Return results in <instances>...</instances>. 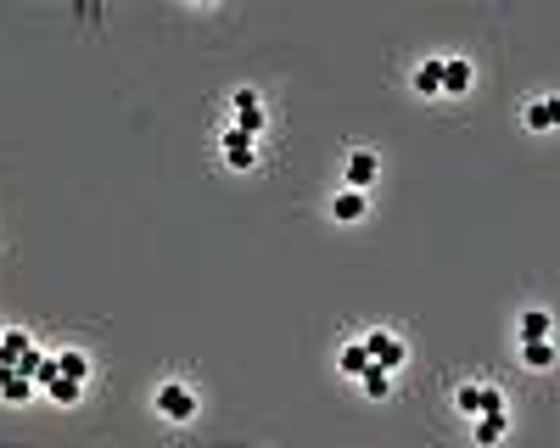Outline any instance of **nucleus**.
Returning <instances> with one entry per match:
<instances>
[{
  "label": "nucleus",
  "mask_w": 560,
  "mask_h": 448,
  "mask_svg": "<svg viewBox=\"0 0 560 448\" xmlns=\"http://www.w3.org/2000/svg\"><path fill=\"white\" fill-rule=\"evenodd\" d=\"M157 414H162V421H174V426H185L191 421V414H196V393L185 387V381H169V387H157Z\"/></svg>",
  "instance_id": "f257e3e1"
},
{
  "label": "nucleus",
  "mask_w": 560,
  "mask_h": 448,
  "mask_svg": "<svg viewBox=\"0 0 560 448\" xmlns=\"http://www.w3.org/2000/svg\"><path fill=\"white\" fill-rule=\"evenodd\" d=\"M365 347H370V359H376L381 370H392V375H398V370H404V359H409L398 331H370V336H365Z\"/></svg>",
  "instance_id": "f03ea898"
},
{
  "label": "nucleus",
  "mask_w": 560,
  "mask_h": 448,
  "mask_svg": "<svg viewBox=\"0 0 560 448\" xmlns=\"http://www.w3.org/2000/svg\"><path fill=\"white\" fill-rule=\"evenodd\" d=\"M224 169H236V174L258 169V146H252V135H247V130H236V123L224 130Z\"/></svg>",
  "instance_id": "7ed1b4c3"
},
{
  "label": "nucleus",
  "mask_w": 560,
  "mask_h": 448,
  "mask_svg": "<svg viewBox=\"0 0 560 448\" xmlns=\"http://www.w3.org/2000/svg\"><path fill=\"white\" fill-rule=\"evenodd\" d=\"M40 393V381L34 375H23L12 359H0V404H28Z\"/></svg>",
  "instance_id": "20e7f679"
},
{
  "label": "nucleus",
  "mask_w": 560,
  "mask_h": 448,
  "mask_svg": "<svg viewBox=\"0 0 560 448\" xmlns=\"http://www.w3.org/2000/svg\"><path fill=\"white\" fill-rule=\"evenodd\" d=\"M365 208H370V202H365V190H359V185H342L337 197H331V219H337V224H359V219H365Z\"/></svg>",
  "instance_id": "39448f33"
},
{
  "label": "nucleus",
  "mask_w": 560,
  "mask_h": 448,
  "mask_svg": "<svg viewBox=\"0 0 560 448\" xmlns=\"http://www.w3.org/2000/svg\"><path fill=\"white\" fill-rule=\"evenodd\" d=\"M471 79H476V68L466 56H443V95H466Z\"/></svg>",
  "instance_id": "423d86ee"
},
{
  "label": "nucleus",
  "mask_w": 560,
  "mask_h": 448,
  "mask_svg": "<svg viewBox=\"0 0 560 448\" xmlns=\"http://www.w3.org/2000/svg\"><path fill=\"white\" fill-rule=\"evenodd\" d=\"M526 130H533V135H549L555 130V118H560V107H555V95H538V102H526Z\"/></svg>",
  "instance_id": "0eeeda50"
},
{
  "label": "nucleus",
  "mask_w": 560,
  "mask_h": 448,
  "mask_svg": "<svg viewBox=\"0 0 560 448\" xmlns=\"http://www.w3.org/2000/svg\"><path fill=\"white\" fill-rule=\"evenodd\" d=\"M376 174H381L376 151H353V157H348V174H342V180H348V185H359V190H370V185H376Z\"/></svg>",
  "instance_id": "6e6552de"
},
{
  "label": "nucleus",
  "mask_w": 560,
  "mask_h": 448,
  "mask_svg": "<svg viewBox=\"0 0 560 448\" xmlns=\"http://www.w3.org/2000/svg\"><path fill=\"white\" fill-rule=\"evenodd\" d=\"M370 365H376V359H370V347H365V336H359V342H348L342 354H337V370H342L348 381H359V375H365Z\"/></svg>",
  "instance_id": "1a4fd4ad"
},
{
  "label": "nucleus",
  "mask_w": 560,
  "mask_h": 448,
  "mask_svg": "<svg viewBox=\"0 0 560 448\" xmlns=\"http://www.w3.org/2000/svg\"><path fill=\"white\" fill-rule=\"evenodd\" d=\"M409 84H415V95H443V56H426Z\"/></svg>",
  "instance_id": "9d476101"
},
{
  "label": "nucleus",
  "mask_w": 560,
  "mask_h": 448,
  "mask_svg": "<svg viewBox=\"0 0 560 448\" xmlns=\"http://www.w3.org/2000/svg\"><path fill=\"white\" fill-rule=\"evenodd\" d=\"M471 421H476V443H499L510 432V414L505 409H482V414H471Z\"/></svg>",
  "instance_id": "9b49d317"
},
{
  "label": "nucleus",
  "mask_w": 560,
  "mask_h": 448,
  "mask_svg": "<svg viewBox=\"0 0 560 448\" xmlns=\"http://www.w3.org/2000/svg\"><path fill=\"white\" fill-rule=\"evenodd\" d=\"M84 387H90V381H74V375H56V381H45L40 393H45L51 404H79V398H84Z\"/></svg>",
  "instance_id": "f8f14e48"
},
{
  "label": "nucleus",
  "mask_w": 560,
  "mask_h": 448,
  "mask_svg": "<svg viewBox=\"0 0 560 448\" xmlns=\"http://www.w3.org/2000/svg\"><path fill=\"white\" fill-rule=\"evenodd\" d=\"M521 365H526V370H549V365H555V342H549V336L521 342Z\"/></svg>",
  "instance_id": "ddd939ff"
},
{
  "label": "nucleus",
  "mask_w": 560,
  "mask_h": 448,
  "mask_svg": "<svg viewBox=\"0 0 560 448\" xmlns=\"http://www.w3.org/2000/svg\"><path fill=\"white\" fill-rule=\"evenodd\" d=\"M454 409H459V414H482V409H487V387L459 381V387H454Z\"/></svg>",
  "instance_id": "4468645a"
},
{
  "label": "nucleus",
  "mask_w": 560,
  "mask_h": 448,
  "mask_svg": "<svg viewBox=\"0 0 560 448\" xmlns=\"http://www.w3.org/2000/svg\"><path fill=\"white\" fill-rule=\"evenodd\" d=\"M549 331H555V314H544V308L521 314V326H516V336H521V342H533V336H549Z\"/></svg>",
  "instance_id": "2eb2a0df"
},
{
  "label": "nucleus",
  "mask_w": 560,
  "mask_h": 448,
  "mask_svg": "<svg viewBox=\"0 0 560 448\" xmlns=\"http://www.w3.org/2000/svg\"><path fill=\"white\" fill-rule=\"evenodd\" d=\"M359 387H365V398H392V370L370 365L365 375H359Z\"/></svg>",
  "instance_id": "dca6fc26"
},
{
  "label": "nucleus",
  "mask_w": 560,
  "mask_h": 448,
  "mask_svg": "<svg viewBox=\"0 0 560 448\" xmlns=\"http://www.w3.org/2000/svg\"><path fill=\"white\" fill-rule=\"evenodd\" d=\"M28 347H34V336H28V331H0V359H12V365H17Z\"/></svg>",
  "instance_id": "f3484780"
},
{
  "label": "nucleus",
  "mask_w": 560,
  "mask_h": 448,
  "mask_svg": "<svg viewBox=\"0 0 560 448\" xmlns=\"http://www.w3.org/2000/svg\"><path fill=\"white\" fill-rule=\"evenodd\" d=\"M56 370H62V375H74V381H90V354L68 347V354H56Z\"/></svg>",
  "instance_id": "a211bd4d"
},
{
  "label": "nucleus",
  "mask_w": 560,
  "mask_h": 448,
  "mask_svg": "<svg viewBox=\"0 0 560 448\" xmlns=\"http://www.w3.org/2000/svg\"><path fill=\"white\" fill-rule=\"evenodd\" d=\"M236 130H247V135H263V130H270V112H263V107H247V112H236Z\"/></svg>",
  "instance_id": "6ab92c4d"
},
{
  "label": "nucleus",
  "mask_w": 560,
  "mask_h": 448,
  "mask_svg": "<svg viewBox=\"0 0 560 448\" xmlns=\"http://www.w3.org/2000/svg\"><path fill=\"white\" fill-rule=\"evenodd\" d=\"M230 102H236V112H247V107H263V95H258V90H236Z\"/></svg>",
  "instance_id": "aec40b11"
},
{
  "label": "nucleus",
  "mask_w": 560,
  "mask_h": 448,
  "mask_svg": "<svg viewBox=\"0 0 560 448\" xmlns=\"http://www.w3.org/2000/svg\"><path fill=\"white\" fill-rule=\"evenodd\" d=\"M62 370H56V359H40V370H34V381H40V387H45V381H56Z\"/></svg>",
  "instance_id": "412c9836"
},
{
  "label": "nucleus",
  "mask_w": 560,
  "mask_h": 448,
  "mask_svg": "<svg viewBox=\"0 0 560 448\" xmlns=\"http://www.w3.org/2000/svg\"><path fill=\"white\" fill-rule=\"evenodd\" d=\"M196 6H213V0H196Z\"/></svg>",
  "instance_id": "4be33fe9"
}]
</instances>
